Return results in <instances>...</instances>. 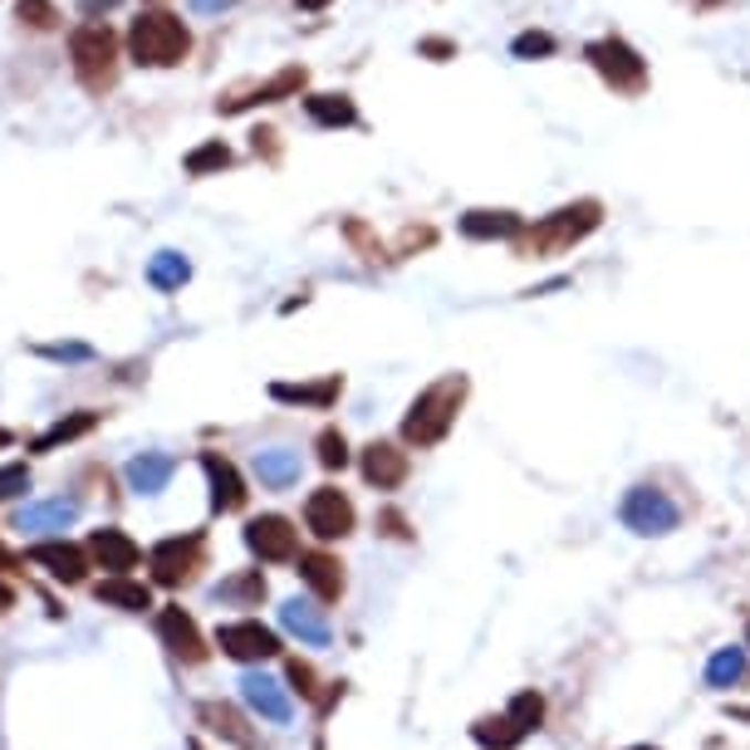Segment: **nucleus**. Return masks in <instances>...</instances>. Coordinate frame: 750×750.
<instances>
[{
    "instance_id": "c756f323",
    "label": "nucleus",
    "mask_w": 750,
    "mask_h": 750,
    "mask_svg": "<svg viewBox=\"0 0 750 750\" xmlns=\"http://www.w3.org/2000/svg\"><path fill=\"white\" fill-rule=\"evenodd\" d=\"M94 427H98V417H94V413L60 417V423H54L50 431H40V437L30 441V447H35V451H54V447H64V441H79V437H84V431H94Z\"/></svg>"
},
{
    "instance_id": "7c9ffc66",
    "label": "nucleus",
    "mask_w": 750,
    "mask_h": 750,
    "mask_svg": "<svg viewBox=\"0 0 750 750\" xmlns=\"http://www.w3.org/2000/svg\"><path fill=\"white\" fill-rule=\"evenodd\" d=\"M746 677V653L741 647H721V653L707 663V687H736V681Z\"/></svg>"
},
{
    "instance_id": "09e8293b",
    "label": "nucleus",
    "mask_w": 750,
    "mask_h": 750,
    "mask_svg": "<svg viewBox=\"0 0 750 750\" xmlns=\"http://www.w3.org/2000/svg\"><path fill=\"white\" fill-rule=\"evenodd\" d=\"M697 6H716V0H697Z\"/></svg>"
},
{
    "instance_id": "423d86ee",
    "label": "nucleus",
    "mask_w": 750,
    "mask_h": 750,
    "mask_svg": "<svg viewBox=\"0 0 750 750\" xmlns=\"http://www.w3.org/2000/svg\"><path fill=\"white\" fill-rule=\"evenodd\" d=\"M618 515L633 535H667V530H677L681 510H677V500L667 491H657V486H633V491L623 496Z\"/></svg>"
},
{
    "instance_id": "e433bc0d",
    "label": "nucleus",
    "mask_w": 750,
    "mask_h": 750,
    "mask_svg": "<svg viewBox=\"0 0 750 750\" xmlns=\"http://www.w3.org/2000/svg\"><path fill=\"white\" fill-rule=\"evenodd\" d=\"M260 594H265V579H260V574L226 579V584L216 588V598H260Z\"/></svg>"
},
{
    "instance_id": "f8f14e48",
    "label": "nucleus",
    "mask_w": 750,
    "mask_h": 750,
    "mask_svg": "<svg viewBox=\"0 0 750 750\" xmlns=\"http://www.w3.org/2000/svg\"><path fill=\"white\" fill-rule=\"evenodd\" d=\"M241 697H246V707L256 711V716H265V721H275V726H285L294 707H290V691L280 687L275 677H265V673H246L241 677Z\"/></svg>"
},
{
    "instance_id": "f704fd0d",
    "label": "nucleus",
    "mask_w": 750,
    "mask_h": 750,
    "mask_svg": "<svg viewBox=\"0 0 750 750\" xmlns=\"http://www.w3.org/2000/svg\"><path fill=\"white\" fill-rule=\"evenodd\" d=\"M510 54H515V60H544V54H554V35H544V30H525V35H515Z\"/></svg>"
},
{
    "instance_id": "c03bdc74",
    "label": "nucleus",
    "mask_w": 750,
    "mask_h": 750,
    "mask_svg": "<svg viewBox=\"0 0 750 750\" xmlns=\"http://www.w3.org/2000/svg\"><path fill=\"white\" fill-rule=\"evenodd\" d=\"M0 574H15V554H10L6 544H0Z\"/></svg>"
},
{
    "instance_id": "6e6552de",
    "label": "nucleus",
    "mask_w": 750,
    "mask_h": 750,
    "mask_svg": "<svg viewBox=\"0 0 750 750\" xmlns=\"http://www.w3.org/2000/svg\"><path fill=\"white\" fill-rule=\"evenodd\" d=\"M304 525L320 540H344L354 530V500L344 491H334V486H320V491H310V500H304Z\"/></svg>"
},
{
    "instance_id": "ddd939ff",
    "label": "nucleus",
    "mask_w": 750,
    "mask_h": 750,
    "mask_svg": "<svg viewBox=\"0 0 750 750\" xmlns=\"http://www.w3.org/2000/svg\"><path fill=\"white\" fill-rule=\"evenodd\" d=\"M201 471H207V481H211V510L231 515V510L246 506V481H241V471H236V466L226 461L221 451H201Z\"/></svg>"
},
{
    "instance_id": "4c0bfd02",
    "label": "nucleus",
    "mask_w": 750,
    "mask_h": 750,
    "mask_svg": "<svg viewBox=\"0 0 750 750\" xmlns=\"http://www.w3.org/2000/svg\"><path fill=\"white\" fill-rule=\"evenodd\" d=\"M20 491H30V471H25V466H20V461L0 466V500L20 496Z\"/></svg>"
},
{
    "instance_id": "de8ad7c7",
    "label": "nucleus",
    "mask_w": 750,
    "mask_h": 750,
    "mask_svg": "<svg viewBox=\"0 0 750 750\" xmlns=\"http://www.w3.org/2000/svg\"><path fill=\"white\" fill-rule=\"evenodd\" d=\"M0 447H10V431H0Z\"/></svg>"
},
{
    "instance_id": "6ab92c4d",
    "label": "nucleus",
    "mask_w": 750,
    "mask_h": 750,
    "mask_svg": "<svg viewBox=\"0 0 750 750\" xmlns=\"http://www.w3.org/2000/svg\"><path fill=\"white\" fill-rule=\"evenodd\" d=\"M525 231L515 211H466L461 216V236L466 241H515Z\"/></svg>"
},
{
    "instance_id": "39448f33",
    "label": "nucleus",
    "mask_w": 750,
    "mask_h": 750,
    "mask_svg": "<svg viewBox=\"0 0 750 750\" xmlns=\"http://www.w3.org/2000/svg\"><path fill=\"white\" fill-rule=\"evenodd\" d=\"M584 60L604 74V84L613 88V94H628L633 98V94H643V88H647V64H643V54L633 50L628 40L608 35V40L584 44Z\"/></svg>"
},
{
    "instance_id": "412c9836",
    "label": "nucleus",
    "mask_w": 750,
    "mask_h": 750,
    "mask_svg": "<svg viewBox=\"0 0 750 750\" xmlns=\"http://www.w3.org/2000/svg\"><path fill=\"white\" fill-rule=\"evenodd\" d=\"M79 520V500L74 496H60V500H35V506H25L15 515L20 530H64Z\"/></svg>"
},
{
    "instance_id": "7ed1b4c3",
    "label": "nucleus",
    "mask_w": 750,
    "mask_h": 750,
    "mask_svg": "<svg viewBox=\"0 0 750 750\" xmlns=\"http://www.w3.org/2000/svg\"><path fill=\"white\" fill-rule=\"evenodd\" d=\"M128 50L138 64H147V70H173V64L187 60L191 35L173 10H143V15L128 25Z\"/></svg>"
},
{
    "instance_id": "9b49d317",
    "label": "nucleus",
    "mask_w": 750,
    "mask_h": 750,
    "mask_svg": "<svg viewBox=\"0 0 750 750\" xmlns=\"http://www.w3.org/2000/svg\"><path fill=\"white\" fill-rule=\"evenodd\" d=\"M157 638H163L167 653L181 657V663H207V643H201V628L191 623V613L163 608L157 613Z\"/></svg>"
},
{
    "instance_id": "cd10ccee",
    "label": "nucleus",
    "mask_w": 750,
    "mask_h": 750,
    "mask_svg": "<svg viewBox=\"0 0 750 750\" xmlns=\"http://www.w3.org/2000/svg\"><path fill=\"white\" fill-rule=\"evenodd\" d=\"M471 736H476V746H486V750H515L530 731L510 721V711H506V716H486V721H476Z\"/></svg>"
},
{
    "instance_id": "79ce46f5",
    "label": "nucleus",
    "mask_w": 750,
    "mask_h": 750,
    "mask_svg": "<svg viewBox=\"0 0 750 750\" xmlns=\"http://www.w3.org/2000/svg\"><path fill=\"white\" fill-rule=\"evenodd\" d=\"M383 530H388V535H397V540H407V520L397 515V510H383Z\"/></svg>"
},
{
    "instance_id": "9d476101",
    "label": "nucleus",
    "mask_w": 750,
    "mask_h": 750,
    "mask_svg": "<svg viewBox=\"0 0 750 750\" xmlns=\"http://www.w3.org/2000/svg\"><path fill=\"white\" fill-rule=\"evenodd\" d=\"M246 544L256 560L265 564H280V560H294V550H300V535H294V525L285 515H256L246 525Z\"/></svg>"
},
{
    "instance_id": "f3484780",
    "label": "nucleus",
    "mask_w": 750,
    "mask_h": 750,
    "mask_svg": "<svg viewBox=\"0 0 750 750\" xmlns=\"http://www.w3.org/2000/svg\"><path fill=\"white\" fill-rule=\"evenodd\" d=\"M363 476H368V486H378V491H397V486L407 481V451L388 447V441H373V447L363 451Z\"/></svg>"
},
{
    "instance_id": "20e7f679",
    "label": "nucleus",
    "mask_w": 750,
    "mask_h": 750,
    "mask_svg": "<svg viewBox=\"0 0 750 750\" xmlns=\"http://www.w3.org/2000/svg\"><path fill=\"white\" fill-rule=\"evenodd\" d=\"M70 60L88 94H104L118 84V35L108 25H79L70 40Z\"/></svg>"
},
{
    "instance_id": "8fccbe9b",
    "label": "nucleus",
    "mask_w": 750,
    "mask_h": 750,
    "mask_svg": "<svg viewBox=\"0 0 750 750\" xmlns=\"http://www.w3.org/2000/svg\"><path fill=\"white\" fill-rule=\"evenodd\" d=\"M633 750H653V746H633Z\"/></svg>"
},
{
    "instance_id": "4be33fe9",
    "label": "nucleus",
    "mask_w": 750,
    "mask_h": 750,
    "mask_svg": "<svg viewBox=\"0 0 750 750\" xmlns=\"http://www.w3.org/2000/svg\"><path fill=\"white\" fill-rule=\"evenodd\" d=\"M173 471H177V461L167 457V451H143V457L128 461V486L138 496H157L167 481H173Z\"/></svg>"
},
{
    "instance_id": "ea45409f",
    "label": "nucleus",
    "mask_w": 750,
    "mask_h": 750,
    "mask_svg": "<svg viewBox=\"0 0 750 750\" xmlns=\"http://www.w3.org/2000/svg\"><path fill=\"white\" fill-rule=\"evenodd\" d=\"M44 358H88V348L84 344H50V348H40Z\"/></svg>"
},
{
    "instance_id": "a19ab883",
    "label": "nucleus",
    "mask_w": 750,
    "mask_h": 750,
    "mask_svg": "<svg viewBox=\"0 0 750 750\" xmlns=\"http://www.w3.org/2000/svg\"><path fill=\"white\" fill-rule=\"evenodd\" d=\"M423 54H431V60H451V54H457V44H451V40H423Z\"/></svg>"
},
{
    "instance_id": "f03ea898",
    "label": "nucleus",
    "mask_w": 750,
    "mask_h": 750,
    "mask_svg": "<svg viewBox=\"0 0 750 750\" xmlns=\"http://www.w3.org/2000/svg\"><path fill=\"white\" fill-rule=\"evenodd\" d=\"M461 397H466V378L461 373H447L437 378L427 393H417V403L407 407L403 417V437L413 447H437L451 427H457V413H461Z\"/></svg>"
},
{
    "instance_id": "c85d7f7f",
    "label": "nucleus",
    "mask_w": 750,
    "mask_h": 750,
    "mask_svg": "<svg viewBox=\"0 0 750 750\" xmlns=\"http://www.w3.org/2000/svg\"><path fill=\"white\" fill-rule=\"evenodd\" d=\"M147 280H153L157 290H181L191 280L187 256H177V250H157V256L147 260Z\"/></svg>"
},
{
    "instance_id": "5701e85b",
    "label": "nucleus",
    "mask_w": 750,
    "mask_h": 750,
    "mask_svg": "<svg viewBox=\"0 0 750 750\" xmlns=\"http://www.w3.org/2000/svg\"><path fill=\"white\" fill-rule=\"evenodd\" d=\"M94 594H98V604L123 608V613H143V608H153V588L138 584V579H128V574H108L104 584L94 588Z\"/></svg>"
},
{
    "instance_id": "dca6fc26",
    "label": "nucleus",
    "mask_w": 750,
    "mask_h": 750,
    "mask_svg": "<svg viewBox=\"0 0 750 750\" xmlns=\"http://www.w3.org/2000/svg\"><path fill=\"white\" fill-rule=\"evenodd\" d=\"M304 74L300 64H290V70H280L275 79H265L260 88H250V94H231V98H221V113H241L250 104H280V98H290V94H300L304 88Z\"/></svg>"
},
{
    "instance_id": "bb28decb",
    "label": "nucleus",
    "mask_w": 750,
    "mask_h": 750,
    "mask_svg": "<svg viewBox=\"0 0 750 750\" xmlns=\"http://www.w3.org/2000/svg\"><path fill=\"white\" fill-rule=\"evenodd\" d=\"M256 476L270 491H285L300 481V451H256Z\"/></svg>"
},
{
    "instance_id": "49530a36",
    "label": "nucleus",
    "mask_w": 750,
    "mask_h": 750,
    "mask_svg": "<svg viewBox=\"0 0 750 750\" xmlns=\"http://www.w3.org/2000/svg\"><path fill=\"white\" fill-rule=\"evenodd\" d=\"M294 6H300V10H324L329 0H294Z\"/></svg>"
},
{
    "instance_id": "a878e982",
    "label": "nucleus",
    "mask_w": 750,
    "mask_h": 750,
    "mask_svg": "<svg viewBox=\"0 0 750 750\" xmlns=\"http://www.w3.org/2000/svg\"><path fill=\"white\" fill-rule=\"evenodd\" d=\"M304 113H310L320 128H348V123L358 118V108L348 94H310L304 98Z\"/></svg>"
},
{
    "instance_id": "37998d69",
    "label": "nucleus",
    "mask_w": 750,
    "mask_h": 750,
    "mask_svg": "<svg viewBox=\"0 0 750 750\" xmlns=\"http://www.w3.org/2000/svg\"><path fill=\"white\" fill-rule=\"evenodd\" d=\"M191 6H197L201 15H211V10H226V6H236V0H191Z\"/></svg>"
},
{
    "instance_id": "a18cd8bd",
    "label": "nucleus",
    "mask_w": 750,
    "mask_h": 750,
    "mask_svg": "<svg viewBox=\"0 0 750 750\" xmlns=\"http://www.w3.org/2000/svg\"><path fill=\"white\" fill-rule=\"evenodd\" d=\"M6 608H15V594H10V588L0 584V613H6Z\"/></svg>"
},
{
    "instance_id": "3c124183",
    "label": "nucleus",
    "mask_w": 750,
    "mask_h": 750,
    "mask_svg": "<svg viewBox=\"0 0 750 750\" xmlns=\"http://www.w3.org/2000/svg\"><path fill=\"white\" fill-rule=\"evenodd\" d=\"M746 638H750V623H746Z\"/></svg>"
},
{
    "instance_id": "b1692460",
    "label": "nucleus",
    "mask_w": 750,
    "mask_h": 750,
    "mask_svg": "<svg viewBox=\"0 0 750 750\" xmlns=\"http://www.w3.org/2000/svg\"><path fill=\"white\" fill-rule=\"evenodd\" d=\"M197 716L211 726L216 736H221V741H231L236 750H260V746H256V736L246 731L241 711H236V707H226V701H201V707H197Z\"/></svg>"
},
{
    "instance_id": "2eb2a0df",
    "label": "nucleus",
    "mask_w": 750,
    "mask_h": 750,
    "mask_svg": "<svg viewBox=\"0 0 750 750\" xmlns=\"http://www.w3.org/2000/svg\"><path fill=\"white\" fill-rule=\"evenodd\" d=\"M88 560L108 574H128V570H138L143 550L123 535V530H94V535H88Z\"/></svg>"
},
{
    "instance_id": "393cba45",
    "label": "nucleus",
    "mask_w": 750,
    "mask_h": 750,
    "mask_svg": "<svg viewBox=\"0 0 750 750\" xmlns=\"http://www.w3.org/2000/svg\"><path fill=\"white\" fill-rule=\"evenodd\" d=\"M338 373H329L324 383H270V397L275 403H304V407H329L338 397Z\"/></svg>"
},
{
    "instance_id": "58836bf2",
    "label": "nucleus",
    "mask_w": 750,
    "mask_h": 750,
    "mask_svg": "<svg viewBox=\"0 0 750 750\" xmlns=\"http://www.w3.org/2000/svg\"><path fill=\"white\" fill-rule=\"evenodd\" d=\"M290 681L300 687V697H314V673H310V663H300V657H294V663H290Z\"/></svg>"
},
{
    "instance_id": "2f4dec72",
    "label": "nucleus",
    "mask_w": 750,
    "mask_h": 750,
    "mask_svg": "<svg viewBox=\"0 0 750 750\" xmlns=\"http://www.w3.org/2000/svg\"><path fill=\"white\" fill-rule=\"evenodd\" d=\"M221 167H231V147H226L221 138H211V143H201V147H191L187 153V173L191 177H211V173H221Z\"/></svg>"
},
{
    "instance_id": "0eeeda50",
    "label": "nucleus",
    "mask_w": 750,
    "mask_h": 750,
    "mask_svg": "<svg viewBox=\"0 0 750 750\" xmlns=\"http://www.w3.org/2000/svg\"><path fill=\"white\" fill-rule=\"evenodd\" d=\"M147 564H153V579L163 588H181L191 584L201 570V535H173V540H157L153 554H147Z\"/></svg>"
},
{
    "instance_id": "f257e3e1",
    "label": "nucleus",
    "mask_w": 750,
    "mask_h": 750,
    "mask_svg": "<svg viewBox=\"0 0 750 750\" xmlns=\"http://www.w3.org/2000/svg\"><path fill=\"white\" fill-rule=\"evenodd\" d=\"M598 221H604V207H598V201H574V207H560V211H550L544 221L525 226V231L515 236V256L554 260V256H564L570 246L584 241V236H594Z\"/></svg>"
},
{
    "instance_id": "a211bd4d",
    "label": "nucleus",
    "mask_w": 750,
    "mask_h": 750,
    "mask_svg": "<svg viewBox=\"0 0 750 750\" xmlns=\"http://www.w3.org/2000/svg\"><path fill=\"white\" fill-rule=\"evenodd\" d=\"M280 623H285V628H290L300 643L329 647V618L310 604V598H285V604H280Z\"/></svg>"
},
{
    "instance_id": "4468645a",
    "label": "nucleus",
    "mask_w": 750,
    "mask_h": 750,
    "mask_svg": "<svg viewBox=\"0 0 750 750\" xmlns=\"http://www.w3.org/2000/svg\"><path fill=\"white\" fill-rule=\"evenodd\" d=\"M30 564H40V570L50 579H60V584H84V574H88V554L64 540L35 544V550H30Z\"/></svg>"
},
{
    "instance_id": "72a5a7b5",
    "label": "nucleus",
    "mask_w": 750,
    "mask_h": 750,
    "mask_svg": "<svg viewBox=\"0 0 750 750\" xmlns=\"http://www.w3.org/2000/svg\"><path fill=\"white\" fill-rule=\"evenodd\" d=\"M15 15L25 20V25H35V30H54V25H60L54 0H15Z\"/></svg>"
},
{
    "instance_id": "473e14b6",
    "label": "nucleus",
    "mask_w": 750,
    "mask_h": 750,
    "mask_svg": "<svg viewBox=\"0 0 750 750\" xmlns=\"http://www.w3.org/2000/svg\"><path fill=\"white\" fill-rule=\"evenodd\" d=\"M314 447H320V466H329V471H344V466H348V441H344V431L324 427Z\"/></svg>"
},
{
    "instance_id": "aec40b11",
    "label": "nucleus",
    "mask_w": 750,
    "mask_h": 750,
    "mask_svg": "<svg viewBox=\"0 0 750 750\" xmlns=\"http://www.w3.org/2000/svg\"><path fill=\"white\" fill-rule=\"evenodd\" d=\"M300 579L324 598V604H334V598L344 594V564H338L334 554H324V550L300 554Z\"/></svg>"
},
{
    "instance_id": "c9c22d12",
    "label": "nucleus",
    "mask_w": 750,
    "mask_h": 750,
    "mask_svg": "<svg viewBox=\"0 0 750 750\" xmlns=\"http://www.w3.org/2000/svg\"><path fill=\"white\" fill-rule=\"evenodd\" d=\"M510 721H515V726H525V731H535V726H540V716H544V701L535 697V691H520V697L515 701H510Z\"/></svg>"
},
{
    "instance_id": "1a4fd4ad",
    "label": "nucleus",
    "mask_w": 750,
    "mask_h": 750,
    "mask_svg": "<svg viewBox=\"0 0 750 750\" xmlns=\"http://www.w3.org/2000/svg\"><path fill=\"white\" fill-rule=\"evenodd\" d=\"M216 647H221L226 657H236V663H265V657L280 653V638L265 623L241 618V623H221V628H216Z\"/></svg>"
}]
</instances>
